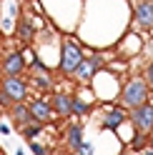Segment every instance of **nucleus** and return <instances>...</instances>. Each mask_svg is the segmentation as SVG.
<instances>
[{"label":"nucleus","mask_w":153,"mask_h":155,"mask_svg":"<svg viewBox=\"0 0 153 155\" xmlns=\"http://www.w3.org/2000/svg\"><path fill=\"white\" fill-rule=\"evenodd\" d=\"M15 33H18V40H20V43H30V40H33V35H35V28L30 25L28 15H20V20H18Z\"/></svg>","instance_id":"obj_14"},{"label":"nucleus","mask_w":153,"mask_h":155,"mask_svg":"<svg viewBox=\"0 0 153 155\" xmlns=\"http://www.w3.org/2000/svg\"><path fill=\"white\" fill-rule=\"evenodd\" d=\"M50 105H53L55 118H63V120L73 118V95L70 93H55L50 98Z\"/></svg>","instance_id":"obj_10"},{"label":"nucleus","mask_w":153,"mask_h":155,"mask_svg":"<svg viewBox=\"0 0 153 155\" xmlns=\"http://www.w3.org/2000/svg\"><path fill=\"white\" fill-rule=\"evenodd\" d=\"M80 155H93V143L85 140V143L80 145Z\"/></svg>","instance_id":"obj_21"},{"label":"nucleus","mask_w":153,"mask_h":155,"mask_svg":"<svg viewBox=\"0 0 153 155\" xmlns=\"http://www.w3.org/2000/svg\"><path fill=\"white\" fill-rule=\"evenodd\" d=\"M30 153H33V155H48V148L40 145L38 140H30Z\"/></svg>","instance_id":"obj_18"},{"label":"nucleus","mask_w":153,"mask_h":155,"mask_svg":"<svg viewBox=\"0 0 153 155\" xmlns=\"http://www.w3.org/2000/svg\"><path fill=\"white\" fill-rule=\"evenodd\" d=\"M128 123V110L123 108V105H116V108H110L106 115H103V120H100V130H118L121 125H126Z\"/></svg>","instance_id":"obj_8"},{"label":"nucleus","mask_w":153,"mask_h":155,"mask_svg":"<svg viewBox=\"0 0 153 155\" xmlns=\"http://www.w3.org/2000/svg\"><path fill=\"white\" fill-rule=\"evenodd\" d=\"M143 78H146V83H148L151 88H153V60L146 65V73H143Z\"/></svg>","instance_id":"obj_20"},{"label":"nucleus","mask_w":153,"mask_h":155,"mask_svg":"<svg viewBox=\"0 0 153 155\" xmlns=\"http://www.w3.org/2000/svg\"><path fill=\"white\" fill-rule=\"evenodd\" d=\"M151 95L153 93H151V85L146 83V78L136 75V78H131V80L123 83V88L118 93V100H121V105L126 110H133V108H138L143 103H151Z\"/></svg>","instance_id":"obj_1"},{"label":"nucleus","mask_w":153,"mask_h":155,"mask_svg":"<svg viewBox=\"0 0 153 155\" xmlns=\"http://www.w3.org/2000/svg\"><path fill=\"white\" fill-rule=\"evenodd\" d=\"M128 123L138 133H153V103H143L128 110Z\"/></svg>","instance_id":"obj_3"},{"label":"nucleus","mask_w":153,"mask_h":155,"mask_svg":"<svg viewBox=\"0 0 153 155\" xmlns=\"http://www.w3.org/2000/svg\"><path fill=\"white\" fill-rule=\"evenodd\" d=\"M43 128H45V125H40V123H28L25 128H20V133H23V138L30 143V140H35L38 135L43 133Z\"/></svg>","instance_id":"obj_16"},{"label":"nucleus","mask_w":153,"mask_h":155,"mask_svg":"<svg viewBox=\"0 0 153 155\" xmlns=\"http://www.w3.org/2000/svg\"><path fill=\"white\" fill-rule=\"evenodd\" d=\"M83 60H85L83 48L75 43V40H63V45H60V58H58V70H60L63 75H73Z\"/></svg>","instance_id":"obj_2"},{"label":"nucleus","mask_w":153,"mask_h":155,"mask_svg":"<svg viewBox=\"0 0 153 155\" xmlns=\"http://www.w3.org/2000/svg\"><path fill=\"white\" fill-rule=\"evenodd\" d=\"M0 70H3V78H20L25 73V55L20 50H10L0 63Z\"/></svg>","instance_id":"obj_4"},{"label":"nucleus","mask_w":153,"mask_h":155,"mask_svg":"<svg viewBox=\"0 0 153 155\" xmlns=\"http://www.w3.org/2000/svg\"><path fill=\"white\" fill-rule=\"evenodd\" d=\"M3 115H5V108H0V120H3Z\"/></svg>","instance_id":"obj_26"},{"label":"nucleus","mask_w":153,"mask_h":155,"mask_svg":"<svg viewBox=\"0 0 153 155\" xmlns=\"http://www.w3.org/2000/svg\"><path fill=\"white\" fill-rule=\"evenodd\" d=\"M0 90L13 103H25V98H28V83L23 78H3L0 80Z\"/></svg>","instance_id":"obj_5"},{"label":"nucleus","mask_w":153,"mask_h":155,"mask_svg":"<svg viewBox=\"0 0 153 155\" xmlns=\"http://www.w3.org/2000/svg\"><path fill=\"white\" fill-rule=\"evenodd\" d=\"M70 155H80V153H70Z\"/></svg>","instance_id":"obj_27"},{"label":"nucleus","mask_w":153,"mask_h":155,"mask_svg":"<svg viewBox=\"0 0 153 155\" xmlns=\"http://www.w3.org/2000/svg\"><path fill=\"white\" fill-rule=\"evenodd\" d=\"M141 155H153V148H148V150H143Z\"/></svg>","instance_id":"obj_25"},{"label":"nucleus","mask_w":153,"mask_h":155,"mask_svg":"<svg viewBox=\"0 0 153 155\" xmlns=\"http://www.w3.org/2000/svg\"><path fill=\"white\" fill-rule=\"evenodd\" d=\"M15 155H25V150L20 148V145H18V148H15Z\"/></svg>","instance_id":"obj_23"},{"label":"nucleus","mask_w":153,"mask_h":155,"mask_svg":"<svg viewBox=\"0 0 153 155\" xmlns=\"http://www.w3.org/2000/svg\"><path fill=\"white\" fill-rule=\"evenodd\" d=\"M33 83H35V88H38V90H50V85H53V83H50V78H48V75H38V78H35Z\"/></svg>","instance_id":"obj_17"},{"label":"nucleus","mask_w":153,"mask_h":155,"mask_svg":"<svg viewBox=\"0 0 153 155\" xmlns=\"http://www.w3.org/2000/svg\"><path fill=\"white\" fill-rule=\"evenodd\" d=\"M8 115L13 118V125L18 130L25 128L28 123H33V113H30V105H28V103H15L13 108L8 110Z\"/></svg>","instance_id":"obj_11"},{"label":"nucleus","mask_w":153,"mask_h":155,"mask_svg":"<svg viewBox=\"0 0 153 155\" xmlns=\"http://www.w3.org/2000/svg\"><path fill=\"white\" fill-rule=\"evenodd\" d=\"M118 155H131V150H126V148H121V150H118Z\"/></svg>","instance_id":"obj_24"},{"label":"nucleus","mask_w":153,"mask_h":155,"mask_svg":"<svg viewBox=\"0 0 153 155\" xmlns=\"http://www.w3.org/2000/svg\"><path fill=\"white\" fill-rule=\"evenodd\" d=\"M0 135H10V125H5L3 120H0Z\"/></svg>","instance_id":"obj_22"},{"label":"nucleus","mask_w":153,"mask_h":155,"mask_svg":"<svg viewBox=\"0 0 153 155\" xmlns=\"http://www.w3.org/2000/svg\"><path fill=\"white\" fill-rule=\"evenodd\" d=\"M13 105H15V103H13L10 98H8V95H5L3 90H0V108H5V113H8V110L13 108Z\"/></svg>","instance_id":"obj_19"},{"label":"nucleus","mask_w":153,"mask_h":155,"mask_svg":"<svg viewBox=\"0 0 153 155\" xmlns=\"http://www.w3.org/2000/svg\"><path fill=\"white\" fill-rule=\"evenodd\" d=\"M100 65H103V58H100V55H90V58H85V60L78 65V70L73 73V78H75L78 83H85V85H88V83L95 80Z\"/></svg>","instance_id":"obj_6"},{"label":"nucleus","mask_w":153,"mask_h":155,"mask_svg":"<svg viewBox=\"0 0 153 155\" xmlns=\"http://www.w3.org/2000/svg\"><path fill=\"white\" fill-rule=\"evenodd\" d=\"M85 115H90V105L80 95H73V118H85Z\"/></svg>","instance_id":"obj_15"},{"label":"nucleus","mask_w":153,"mask_h":155,"mask_svg":"<svg viewBox=\"0 0 153 155\" xmlns=\"http://www.w3.org/2000/svg\"><path fill=\"white\" fill-rule=\"evenodd\" d=\"M148 145H151V133H133V138H131V143H128V150L133 153V155H141L143 150H148Z\"/></svg>","instance_id":"obj_13"},{"label":"nucleus","mask_w":153,"mask_h":155,"mask_svg":"<svg viewBox=\"0 0 153 155\" xmlns=\"http://www.w3.org/2000/svg\"><path fill=\"white\" fill-rule=\"evenodd\" d=\"M85 143L83 138V125L80 123H73L65 128V148H68L70 153H80V145Z\"/></svg>","instance_id":"obj_12"},{"label":"nucleus","mask_w":153,"mask_h":155,"mask_svg":"<svg viewBox=\"0 0 153 155\" xmlns=\"http://www.w3.org/2000/svg\"><path fill=\"white\" fill-rule=\"evenodd\" d=\"M133 20L141 30H153V0H141L133 10Z\"/></svg>","instance_id":"obj_9"},{"label":"nucleus","mask_w":153,"mask_h":155,"mask_svg":"<svg viewBox=\"0 0 153 155\" xmlns=\"http://www.w3.org/2000/svg\"><path fill=\"white\" fill-rule=\"evenodd\" d=\"M28 105H30V113H33V123L50 125V123L55 120V113H53L50 100H45V98H35V100H30Z\"/></svg>","instance_id":"obj_7"},{"label":"nucleus","mask_w":153,"mask_h":155,"mask_svg":"<svg viewBox=\"0 0 153 155\" xmlns=\"http://www.w3.org/2000/svg\"><path fill=\"white\" fill-rule=\"evenodd\" d=\"M151 98H153V95H151Z\"/></svg>","instance_id":"obj_28"}]
</instances>
